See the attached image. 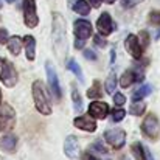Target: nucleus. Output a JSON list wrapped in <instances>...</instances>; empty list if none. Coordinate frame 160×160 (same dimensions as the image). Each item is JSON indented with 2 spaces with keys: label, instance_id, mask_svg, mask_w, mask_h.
<instances>
[{
  "label": "nucleus",
  "instance_id": "f257e3e1",
  "mask_svg": "<svg viewBox=\"0 0 160 160\" xmlns=\"http://www.w3.org/2000/svg\"><path fill=\"white\" fill-rule=\"evenodd\" d=\"M52 41H53L54 54L59 61H65V56L68 52V41H67V28H65V19L62 14L53 12L52 14Z\"/></svg>",
  "mask_w": 160,
  "mask_h": 160
},
{
  "label": "nucleus",
  "instance_id": "f03ea898",
  "mask_svg": "<svg viewBox=\"0 0 160 160\" xmlns=\"http://www.w3.org/2000/svg\"><path fill=\"white\" fill-rule=\"evenodd\" d=\"M31 93H33V101H34L38 112H41L42 115H52V112H53L52 101H50V97H48V93L44 87V82L41 79H36L31 84Z\"/></svg>",
  "mask_w": 160,
  "mask_h": 160
},
{
  "label": "nucleus",
  "instance_id": "7ed1b4c3",
  "mask_svg": "<svg viewBox=\"0 0 160 160\" xmlns=\"http://www.w3.org/2000/svg\"><path fill=\"white\" fill-rule=\"evenodd\" d=\"M0 81L9 89L14 87L19 81V75L14 64L5 58H0Z\"/></svg>",
  "mask_w": 160,
  "mask_h": 160
},
{
  "label": "nucleus",
  "instance_id": "20e7f679",
  "mask_svg": "<svg viewBox=\"0 0 160 160\" xmlns=\"http://www.w3.org/2000/svg\"><path fill=\"white\" fill-rule=\"evenodd\" d=\"M142 131H143V135L148 137L149 140L160 138V121L156 113L146 115V118L142 121Z\"/></svg>",
  "mask_w": 160,
  "mask_h": 160
},
{
  "label": "nucleus",
  "instance_id": "39448f33",
  "mask_svg": "<svg viewBox=\"0 0 160 160\" xmlns=\"http://www.w3.org/2000/svg\"><path fill=\"white\" fill-rule=\"evenodd\" d=\"M22 11H23V22L28 28H34L39 23L38 16V6L36 0H23L22 2Z\"/></svg>",
  "mask_w": 160,
  "mask_h": 160
},
{
  "label": "nucleus",
  "instance_id": "423d86ee",
  "mask_svg": "<svg viewBox=\"0 0 160 160\" xmlns=\"http://www.w3.org/2000/svg\"><path fill=\"white\" fill-rule=\"evenodd\" d=\"M104 140L107 143L115 148V149H121L126 143V132L121 128H110L104 131Z\"/></svg>",
  "mask_w": 160,
  "mask_h": 160
},
{
  "label": "nucleus",
  "instance_id": "0eeeda50",
  "mask_svg": "<svg viewBox=\"0 0 160 160\" xmlns=\"http://www.w3.org/2000/svg\"><path fill=\"white\" fill-rule=\"evenodd\" d=\"M45 72H47V81H48V86L52 89V93L59 101L61 97H62V92H61V87H59V79H58V75H56V68H54L52 61L45 62Z\"/></svg>",
  "mask_w": 160,
  "mask_h": 160
},
{
  "label": "nucleus",
  "instance_id": "6e6552de",
  "mask_svg": "<svg viewBox=\"0 0 160 160\" xmlns=\"http://www.w3.org/2000/svg\"><path fill=\"white\" fill-rule=\"evenodd\" d=\"M124 48L126 52L131 54L135 61H140L143 58V45L140 44V39L137 34H128L126 41H124Z\"/></svg>",
  "mask_w": 160,
  "mask_h": 160
},
{
  "label": "nucleus",
  "instance_id": "1a4fd4ad",
  "mask_svg": "<svg viewBox=\"0 0 160 160\" xmlns=\"http://www.w3.org/2000/svg\"><path fill=\"white\" fill-rule=\"evenodd\" d=\"M16 123V113L12 107L6 103H0V128L8 131L14 126Z\"/></svg>",
  "mask_w": 160,
  "mask_h": 160
},
{
  "label": "nucleus",
  "instance_id": "9d476101",
  "mask_svg": "<svg viewBox=\"0 0 160 160\" xmlns=\"http://www.w3.org/2000/svg\"><path fill=\"white\" fill-rule=\"evenodd\" d=\"M73 33H75V38L76 39H82V41H87L92 33H93V28H92V23L86 19H78L75 20L73 23Z\"/></svg>",
  "mask_w": 160,
  "mask_h": 160
},
{
  "label": "nucleus",
  "instance_id": "9b49d317",
  "mask_svg": "<svg viewBox=\"0 0 160 160\" xmlns=\"http://www.w3.org/2000/svg\"><path fill=\"white\" fill-rule=\"evenodd\" d=\"M115 30V23L110 17L109 12H101V16L97 20V31L98 34H101L103 38H107L109 34H112Z\"/></svg>",
  "mask_w": 160,
  "mask_h": 160
},
{
  "label": "nucleus",
  "instance_id": "f8f14e48",
  "mask_svg": "<svg viewBox=\"0 0 160 160\" xmlns=\"http://www.w3.org/2000/svg\"><path fill=\"white\" fill-rule=\"evenodd\" d=\"M64 152L68 159L72 160H78L79 159V142L75 135H68L65 140H64Z\"/></svg>",
  "mask_w": 160,
  "mask_h": 160
},
{
  "label": "nucleus",
  "instance_id": "ddd939ff",
  "mask_svg": "<svg viewBox=\"0 0 160 160\" xmlns=\"http://www.w3.org/2000/svg\"><path fill=\"white\" fill-rule=\"evenodd\" d=\"M73 126L76 129H81V131H86V132H95L98 124H97V120L92 118L90 115H79L73 120Z\"/></svg>",
  "mask_w": 160,
  "mask_h": 160
},
{
  "label": "nucleus",
  "instance_id": "4468645a",
  "mask_svg": "<svg viewBox=\"0 0 160 160\" xmlns=\"http://www.w3.org/2000/svg\"><path fill=\"white\" fill-rule=\"evenodd\" d=\"M109 104L104 101H92L89 104V115L95 120H104L107 115H109Z\"/></svg>",
  "mask_w": 160,
  "mask_h": 160
},
{
  "label": "nucleus",
  "instance_id": "2eb2a0df",
  "mask_svg": "<svg viewBox=\"0 0 160 160\" xmlns=\"http://www.w3.org/2000/svg\"><path fill=\"white\" fill-rule=\"evenodd\" d=\"M0 148L5 151V152H16L17 149V137L14 134H5L2 138H0Z\"/></svg>",
  "mask_w": 160,
  "mask_h": 160
},
{
  "label": "nucleus",
  "instance_id": "dca6fc26",
  "mask_svg": "<svg viewBox=\"0 0 160 160\" xmlns=\"http://www.w3.org/2000/svg\"><path fill=\"white\" fill-rule=\"evenodd\" d=\"M23 47H25V56L28 61L36 59V39L33 36H25L23 39Z\"/></svg>",
  "mask_w": 160,
  "mask_h": 160
},
{
  "label": "nucleus",
  "instance_id": "f3484780",
  "mask_svg": "<svg viewBox=\"0 0 160 160\" xmlns=\"http://www.w3.org/2000/svg\"><path fill=\"white\" fill-rule=\"evenodd\" d=\"M22 38L20 36H11L6 42V47H8V52L12 54V56H19L20 52H22Z\"/></svg>",
  "mask_w": 160,
  "mask_h": 160
},
{
  "label": "nucleus",
  "instance_id": "a211bd4d",
  "mask_svg": "<svg viewBox=\"0 0 160 160\" xmlns=\"http://www.w3.org/2000/svg\"><path fill=\"white\" fill-rule=\"evenodd\" d=\"M72 8H73V11L78 12L79 16H89L92 6H90V3H89L87 0H76V2L72 5Z\"/></svg>",
  "mask_w": 160,
  "mask_h": 160
},
{
  "label": "nucleus",
  "instance_id": "6ab92c4d",
  "mask_svg": "<svg viewBox=\"0 0 160 160\" xmlns=\"http://www.w3.org/2000/svg\"><path fill=\"white\" fill-rule=\"evenodd\" d=\"M70 92H72V101H73V107H75V110H76V112L82 110V98H81V93H79V90H78L76 82H72Z\"/></svg>",
  "mask_w": 160,
  "mask_h": 160
},
{
  "label": "nucleus",
  "instance_id": "aec40b11",
  "mask_svg": "<svg viewBox=\"0 0 160 160\" xmlns=\"http://www.w3.org/2000/svg\"><path fill=\"white\" fill-rule=\"evenodd\" d=\"M151 92H152V87H151L149 84H145V86H142L140 89H137V90L132 93V101H140V100L149 97Z\"/></svg>",
  "mask_w": 160,
  "mask_h": 160
},
{
  "label": "nucleus",
  "instance_id": "412c9836",
  "mask_svg": "<svg viewBox=\"0 0 160 160\" xmlns=\"http://www.w3.org/2000/svg\"><path fill=\"white\" fill-rule=\"evenodd\" d=\"M67 68L78 78V81H84V75H82V70H81V67H79V64L76 62V59H68L67 61Z\"/></svg>",
  "mask_w": 160,
  "mask_h": 160
},
{
  "label": "nucleus",
  "instance_id": "4be33fe9",
  "mask_svg": "<svg viewBox=\"0 0 160 160\" xmlns=\"http://www.w3.org/2000/svg\"><path fill=\"white\" fill-rule=\"evenodd\" d=\"M86 95H87V98H90V100H98L101 95H103V90H101V84H100V81H93V84L87 89V92H86Z\"/></svg>",
  "mask_w": 160,
  "mask_h": 160
},
{
  "label": "nucleus",
  "instance_id": "5701e85b",
  "mask_svg": "<svg viewBox=\"0 0 160 160\" xmlns=\"http://www.w3.org/2000/svg\"><path fill=\"white\" fill-rule=\"evenodd\" d=\"M134 117H142L145 112H146V104H145V101L143 100H140V101H132V104H131V110H129Z\"/></svg>",
  "mask_w": 160,
  "mask_h": 160
},
{
  "label": "nucleus",
  "instance_id": "b1692460",
  "mask_svg": "<svg viewBox=\"0 0 160 160\" xmlns=\"http://www.w3.org/2000/svg\"><path fill=\"white\" fill-rule=\"evenodd\" d=\"M117 86H118L117 75H115V72H110V75L107 76L106 82H104V90H106L107 93H113L115 89H117Z\"/></svg>",
  "mask_w": 160,
  "mask_h": 160
},
{
  "label": "nucleus",
  "instance_id": "393cba45",
  "mask_svg": "<svg viewBox=\"0 0 160 160\" xmlns=\"http://www.w3.org/2000/svg\"><path fill=\"white\" fill-rule=\"evenodd\" d=\"M131 152L134 156L135 160H145V156H143V145L140 142H134L131 145Z\"/></svg>",
  "mask_w": 160,
  "mask_h": 160
},
{
  "label": "nucleus",
  "instance_id": "a878e982",
  "mask_svg": "<svg viewBox=\"0 0 160 160\" xmlns=\"http://www.w3.org/2000/svg\"><path fill=\"white\" fill-rule=\"evenodd\" d=\"M110 115H112V121L113 123H120L126 117V110L123 109V106H117L115 109L110 110Z\"/></svg>",
  "mask_w": 160,
  "mask_h": 160
},
{
  "label": "nucleus",
  "instance_id": "bb28decb",
  "mask_svg": "<svg viewBox=\"0 0 160 160\" xmlns=\"http://www.w3.org/2000/svg\"><path fill=\"white\" fill-rule=\"evenodd\" d=\"M148 20H149V23H151V25L160 27V11L159 9L151 11V12H149V16H148Z\"/></svg>",
  "mask_w": 160,
  "mask_h": 160
},
{
  "label": "nucleus",
  "instance_id": "cd10ccee",
  "mask_svg": "<svg viewBox=\"0 0 160 160\" xmlns=\"http://www.w3.org/2000/svg\"><path fill=\"white\" fill-rule=\"evenodd\" d=\"M113 103H115V106H124V103H126V97L123 95V93H115L113 95Z\"/></svg>",
  "mask_w": 160,
  "mask_h": 160
},
{
  "label": "nucleus",
  "instance_id": "c85d7f7f",
  "mask_svg": "<svg viewBox=\"0 0 160 160\" xmlns=\"http://www.w3.org/2000/svg\"><path fill=\"white\" fill-rule=\"evenodd\" d=\"M93 44L95 45H98V47H101V48H106L107 47V42L101 38V34H97V36H93Z\"/></svg>",
  "mask_w": 160,
  "mask_h": 160
},
{
  "label": "nucleus",
  "instance_id": "c756f323",
  "mask_svg": "<svg viewBox=\"0 0 160 160\" xmlns=\"http://www.w3.org/2000/svg\"><path fill=\"white\" fill-rule=\"evenodd\" d=\"M82 54H84V58L89 59V61H97V53H95L93 50H90V48H84Z\"/></svg>",
  "mask_w": 160,
  "mask_h": 160
},
{
  "label": "nucleus",
  "instance_id": "7c9ffc66",
  "mask_svg": "<svg viewBox=\"0 0 160 160\" xmlns=\"http://www.w3.org/2000/svg\"><path fill=\"white\" fill-rule=\"evenodd\" d=\"M8 39H9V34H8L6 28H2V27H0V45L6 44V42H8Z\"/></svg>",
  "mask_w": 160,
  "mask_h": 160
},
{
  "label": "nucleus",
  "instance_id": "2f4dec72",
  "mask_svg": "<svg viewBox=\"0 0 160 160\" xmlns=\"http://www.w3.org/2000/svg\"><path fill=\"white\" fill-rule=\"evenodd\" d=\"M92 148H93L95 151H98V152H103V154H104V152H107V149L103 146V143H101L100 140H97L95 143H92Z\"/></svg>",
  "mask_w": 160,
  "mask_h": 160
},
{
  "label": "nucleus",
  "instance_id": "473e14b6",
  "mask_svg": "<svg viewBox=\"0 0 160 160\" xmlns=\"http://www.w3.org/2000/svg\"><path fill=\"white\" fill-rule=\"evenodd\" d=\"M142 2H143V0H121V3H123L124 8H132V6L142 3Z\"/></svg>",
  "mask_w": 160,
  "mask_h": 160
},
{
  "label": "nucleus",
  "instance_id": "72a5a7b5",
  "mask_svg": "<svg viewBox=\"0 0 160 160\" xmlns=\"http://www.w3.org/2000/svg\"><path fill=\"white\" fill-rule=\"evenodd\" d=\"M143 156H145V160H156V157L152 156V152L148 146H143Z\"/></svg>",
  "mask_w": 160,
  "mask_h": 160
},
{
  "label": "nucleus",
  "instance_id": "f704fd0d",
  "mask_svg": "<svg viewBox=\"0 0 160 160\" xmlns=\"http://www.w3.org/2000/svg\"><path fill=\"white\" fill-rule=\"evenodd\" d=\"M82 47H86V41H82V39H75V48L81 50Z\"/></svg>",
  "mask_w": 160,
  "mask_h": 160
},
{
  "label": "nucleus",
  "instance_id": "c9c22d12",
  "mask_svg": "<svg viewBox=\"0 0 160 160\" xmlns=\"http://www.w3.org/2000/svg\"><path fill=\"white\" fill-rule=\"evenodd\" d=\"M87 2H89L90 6H93V8H100L101 3H103V0H87Z\"/></svg>",
  "mask_w": 160,
  "mask_h": 160
},
{
  "label": "nucleus",
  "instance_id": "e433bc0d",
  "mask_svg": "<svg viewBox=\"0 0 160 160\" xmlns=\"http://www.w3.org/2000/svg\"><path fill=\"white\" fill-rule=\"evenodd\" d=\"M103 2H104V3H107V5H112V3H115L117 0H103Z\"/></svg>",
  "mask_w": 160,
  "mask_h": 160
},
{
  "label": "nucleus",
  "instance_id": "4c0bfd02",
  "mask_svg": "<svg viewBox=\"0 0 160 160\" xmlns=\"http://www.w3.org/2000/svg\"><path fill=\"white\" fill-rule=\"evenodd\" d=\"M87 157V160H100V159H97V157H93V156H86Z\"/></svg>",
  "mask_w": 160,
  "mask_h": 160
},
{
  "label": "nucleus",
  "instance_id": "58836bf2",
  "mask_svg": "<svg viewBox=\"0 0 160 160\" xmlns=\"http://www.w3.org/2000/svg\"><path fill=\"white\" fill-rule=\"evenodd\" d=\"M67 2H68V6H72V5H73V3H75L76 0H67Z\"/></svg>",
  "mask_w": 160,
  "mask_h": 160
},
{
  "label": "nucleus",
  "instance_id": "ea45409f",
  "mask_svg": "<svg viewBox=\"0 0 160 160\" xmlns=\"http://www.w3.org/2000/svg\"><path fill=\"white\" fill-rule=\"evenodd\" d=\"M5 2H8V3H14V2H17V0H5Z\"/></svg>",
  "mask_w": 160,
  "mask_h": 160
},
{
  "label": "nucleus",
  "instance_id": "a19ab883",
  "mask_svg": "<svg viewBox=\"0 0 160 160\" xmlns=\"http://www.w3.org/2000/svg\"><path fill=\"white\" fill-rule=\"evenodd\" d=\"M0 103H2V90H0Z\"/></svg>",
  "mask_w": 160,
  "mask_h": 160
},
{
  "label": "nucleus",
  "instance_id": "79ce46f5",
  "mask_svg": "<svg viewBox=\"0 0 160 160\" xmlns=\"http://www.w3.org/2000/svg\"><path fill=\"white\" fill-rule=\"evenodd\" d=\"M0 8H2V2H0Z\"/></svg>",
  "mask_w": 160,
  "mask_h": 160
},
{
  "label": "nucleus",
  "instance_id": "37998d69",
  "mask_svg": "<svg viewBox=\"0 0 160 160\" xmlns=\"http://www.w3.org/2000/svg\"><path fill=\"white\" fill-rule=\"evenodd\" d=\"M0 131H2V128H0Z\"/></svg>",
  "mask_w": 160,
  "mask_h": 160
}]
</instances>
